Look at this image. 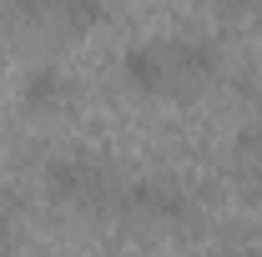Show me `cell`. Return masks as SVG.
<instances>
[{"label": "cell", "mask_w": 262, "mask_h": 257, "mask_svg": "<svg viewBox=\"0 0 262 257\" xmlns=\"http://www.w3.org/2000/svg\"><path fill=\"white\" fill-rule=\"evenodd\" d=\"M126 81L136 91H146V96H166V40H146V46H136L126 51Z\"/></svg>", "instance_id": "3957f363"}, {"label": "cell", "mask_w": 262, "mask_h": 257, "mask_svg": "<svg viewBox=\"0 0 262 257\" xmlns=\"http://www.w3.org/2000/svg\"><path fill=\"white\" fill-rule=\"evenodd\" d=\"M121 207L141 212V217H157V222H187L192 217V197L171 182H136L121 192Z\"/></svg>", "instance_id": "7a4b0ae2"}, {"label": "cell", "mask_w": 262, "mask_h": 257, "mask_svg": "<svg viewBox=\"0 0 262 257\" xmlns=\"http://www.w3.org/2000/svg\"><path fill=\"white\" fill-rule=\"evenodd\" d=\"M61 101H66V76L56 66H35L31 76H26V106L31 111H51Z\"/></svg>", "instance_id": "277c9868"}, {"label": "cell", "mask_w": 262, "mask_h": 257, "mask_svg": "<svg viewBox=\"0 0 262 257\" xmlns=\"http://www.w3.org/2000/svg\"><path fill=\"white\" fill-rule=\"evenodd\" d=\"M46 182L51 192L66 202H81V207H106V202H121V187L111 182V172L91 157H56L46 166Z\"/></svg>", "instance_id": "6da1fadb"}]
</instances>
